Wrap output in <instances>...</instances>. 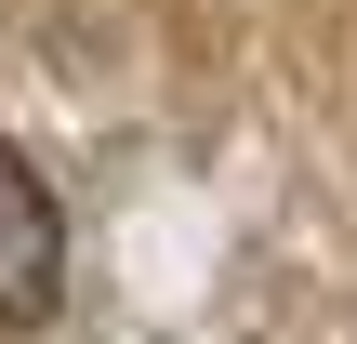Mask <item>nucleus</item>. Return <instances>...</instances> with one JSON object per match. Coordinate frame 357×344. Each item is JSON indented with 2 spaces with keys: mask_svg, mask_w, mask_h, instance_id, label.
I'll list each match as a JSON object with an SVG mask.
<instances>
[{
  "mask_svg": "<svg viewBox=\"0 0 357 344\" xmlns=\"http://www.w3.org/2000/svg\"><path fill=\"white\" fill-rule=\"evenodd\" d=\"M53 292H66V212H53V186L0 146V331H40Z\"/></svg>",
  "mask_w": 357,
  "mask_h": 344,
  "instance_id": "obj_1",
  "label": "nucleus"
}]
</instances>
